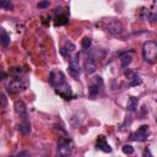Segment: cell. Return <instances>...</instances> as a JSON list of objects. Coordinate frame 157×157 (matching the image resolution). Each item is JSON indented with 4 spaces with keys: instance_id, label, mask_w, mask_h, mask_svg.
Returning <instances> with one entry per match:
<instances>
[{
    "instance_id": "cell-1",
    "label": "cell",
    "mask_w": 157,
    "mask_h": 157,
    "mask_svg": "<svg viewBox=\"0 0 157 157\" xmlns=\"http://www.w3.org/2000/svg\"><path fill=\"white\" fill-rule=\"evenodd\" d=\"M142 58L148 64H155L157 59V44L154 41H148L142 47Z\"/></svg>"
},
{
    "instance_id": "cell-2",
    "label": "cell",
    "mask_w": 157,
    "mask_h": 157,
    "mask_svg": "<svg viewBox=\"0 0 157 157\" xmlns=\"http://www.w3.org/2000/svg\"><path fill=\"white\" fill-rule=\"evenodd\" d=\"M57 151L60 156H70L71 155L73 154V147H71L70 140L63 139V140H60V141H58Z\"/></svg>"
},
{
    "instance_id": "cell-3",
    "label": "cell",
    "mask_w": 157,
    "mask_h": 157,
    "mask_svg": "<svg viewBox=\"0 0 157 157\" xmlns=\"http://www.w3.org/2000/svg\"><path fill=\"white\" fill-rule=\"evenodd\" d=\"M78 58H80V54H76L75 57L71 59L69 64V68H68V71H69V75L71 76L73 78L77 80L78 76H80V65H78Z\"/></svg>"
},
{
    "instance_id": "cell-4",
    "label": "cell",
    "mask_w": 157,
    "mask_h": 157,
    "mask_svg": "<svg viewBox=\"0 0 157 157\" xmlns=\"http://www.w3.org/2000/svg\"><path fill=\"white\" fill-rule=\"evenodd\" d=\"M150 135V129H148V125H141L138 129V131L134 134L130 135V139L134 140V141H145Z\"/></svg>"
},
{
    "instance_id": "cell-5",
    "label": "cell",
    "mask_w": 157,
    "mask_h": 157,
    "mask_svg": "<svg viewBox=\"0 0 157 157\" xmlns=\"http://www.w3.org/2000/svg\"><path fill=\"white\" fill-rule=\"evenodd\" d=\"M107 31L114 36L120 35L122 31H123L122 23L119 21H117V20H109V21H107Z\"/></svg>"
},
{
    "instance_id": "cell-6",
    "label": "cell",
    "mask_w": 157,
    "mask_h": 157,
    "mask_svg": "<svg viewBox=\"0 0 157 157\" xmlns=\"http://www.w3.org/2000/svg\"><path fill=\"white\" fill-rule=\"evenodd\" d=\"M25 88V86L22 84V81L20 78H14L10 81V84L7 85V91L10 93H19Z\"/></svg>"
},
{
    "instance_id": "cell-7",
    "label": "cell",
    "mask_w": 157,
    "mask_h": 157,
    "mask_svg": "<svg viewBox=\"0 0 157 157\" xmlns=\"http://www.w3.org/2000/svg\"><path fill=\"white\" fill-rule=\"evenodd\" d=\"M15 112H16V114H17L20 118H22V119L26 120V118H27V108H26V104H25L22 101H17L15 103Z\"/></svg>"
},
{
    "instance_id": "cell-8",
    "label": "cell",
    "mask_w": 157,
    "mask_h": 157,
    "mask_svg": "<svg viewBox=\"0 0 157 157\" xmlns=\"http://www.w3.org/2000/svg\"><path fill=\"white\" fill-rule=\"evenodd\" d=\"M84 68H85V71L87 74H93L96 71V63H94V60L92 58H86L85 61H84Z\"/></svg>"
},
{
    "instance_id": "cell-9",
    "label": "cell",
    "mask_w": 157,
    "mask_h": 157,
    "mask_svg": "<svg viewBox=\"0 0 157 157\" xmlns=\"http://www.w3.org/2000/svg\"><path fill=\"white\" fill-rule=\"evenodd\" d=\"M97 148L103 151V152H106V154H109V152L112 151V148H110V146L107 144L106 139L103 138V136H100V139L97 140Z\"/></svg>"
},
{
    "instance_id": "cell-10",
    "label": "cell",
    "mask_w": 157,
    "mask_h": 157,
    "mask_svg": "<svg viewBox=\"0 0 157 157\" xmlns=\"http://www.w3.org/2000/svg\"><path fill=\"white\" fill-rule=\"evenodd\" d=\"M19 131L21 133L22 135H28L31 133V124L25 120L23 123H21L19 125Z\"/></svg>"
},
{
    "instance_id": "cell-11",
    "label": "cell",
    "mask_w": 157,
    "mask_h": 157,
    "mask_svg": "<svg viewBox=\"0 0 157 157\" xmlns=\"http://www.w3.org/2000/svg\"><path fill=\"white\" fill-rule=\"evenodd\" d=\"M122 67L123 68H126L129 67L131 60H133V52H129V53H125L123 57H122Z\"/></svg>"
},
{
    "instance_id": "cell-12",
    "label": "cell",
    "mask_w": 157,
    "mask_h": 157,
    "mask_svg": "<svg viewBox=\"0 0 157 157\" xmlns=\"http://www.w3.org/2000/svg\"><path fill=\"white\" fill-rule=\"evenodd\" d=\"M138 104H139L138 98H135V97H130V98H129V101H128L126 108H128V110H130V112H134V110H136V108H138Z\"/></svg>"
},
{
    "instance_id": "cell-13",
    "label": "cell",
    "mask_w": 157,
    "mask_h": 157,
    "mask_svg": "<svg viewBox=\"0 0 157 157\" xmlns=\"http://www.w3.org/2000/svg\"><path fill=\"white\" fill-rule=\"evenodd\" d=\"M9 43H10V36L4 30H1L0 31V44L6 47V45H9Z\"/></svg>"
},
{
    "instance_id": "cell-14",
    "label": "cell",
    "mask_w": 157,
    "mask_h": 157,
    "mask_svg": "<svg viewBox=\"0 0 157 157\" xmlns=\"http://www.w3.org/2000/svg\"><path fill=\"white\" fill-rule=\"evenodd\" d=\"M98 91H100V86L98 85H91L88 87L90 96H96V94H98Z\"/></svg>"
},
{
    "instance_id": "cell-15",
    "label": "cell",
    "mask_w": 157,
    "mask_h": 157,
    "mask_svg": "<svg viewBox=\"0 0 157 157\" xmlns=\"http://www.w3.org/2000/svg\"><path fill=\"white\" fill-rule=\"evenodd\" d=\"M124 75H125V77L128 78V80H130V81H131L134 77H136V76H138V74H136L135 71H133V70H129V69H128L124 73Z\"/></svg>"
},
{
    "instance_id": "cell-16",
    "label": "cell",
    "mask_w": 157,
    "mask_h": 157,
    "mask_svg": "<svg viewBox=\"0 0 157 157\" xmlns=\"http://www.w3.org/2000/svg\"><path fill=\"white\" fill-rule=\"evenodd\" d=\"M6 104H7V98H6V96H5V93L0 91V108H3V107H6Z\"/></svg>"
},
{
    "instance_id": "cell-17",
    "label": "cell",
    "mask_w": 157,
    "mask_h": 157,
    "mask_svg": "<svg viewBox=\"0 0 157 157\" xmlns=\"http://www.w3.org/2000/svg\"><path fill=\"white\" fill-rule=\"evenodd\" d=\"M81 45H82V48L84 49H88L91 47V38L90 37H85V38L82 39V42H81Z\"/></svg>"
},
{
    "instance_id": "cell-18",
    "label": "cell",
    "mask_w": 157,
    "mask_h": 157,
    "mask_svg": "<svg viewBox=\"0 0 157 157\" xmlns=\"http://www.w3.org/2000/svg\"><path fill=\"white\" fill-rule=\"evenodd\" d=\"M123 152L126 155H133L134 154V147L131 145H124L123 146Z\"/></svg>"
},
{
    "instance_id": "cell-19",
    "label": "cell",
    "mask_w": 157,
    "mask_h": 157,
    "mask_svg": "<svg viewBox=\"0 0 157 157\" xmlns=\"http://www.w3.org/2000/svg\"><path fill=\"white\" fill-rule=\"evenodd\" d=\"M11 5L9 0H0V9H10Z\"/></svg>"
},
{
    "instance_id": "cell-20",
    "label": "cell",
    "mask_w": 157,
    "mask_h": 157,
    "mask_svg": "<svg viewBox=\"0 0 157 157\" xmlns=\"http://www.w3.org/2000/svg\"><path fill=\"white\" fill-rule=\"evenodd\" d=\"M142 82V80L140 78L139 76H136V77H134L133 80H131V82H130V86H138V85H140Z\"/></svg>"
},
{
    "instance_id": "cell-21",
    "label": "cell",
    "mask_w": 157,
    "mask_h": 157,
    "mask_svg": "<svg viewBox=\"0 0 157 157\" xmlns=\"http://www.w3.org/2000/svg\"><path fill=\"white\" fill-rule=\"evenodd\" d=\"M49 6V0H42L38 3V9H45Z\"/></svg>"
},
{
    "instance_id": "cell-22",
    "label": "cell",
    "mask_w": 157,
    "mask_h": 157,
    "mask_svg": "<svg viewBox=\"0 0 157 157\" xmlns=\"http://www.w3.org/2000/svg\"><path fill=\"white\" fill-rule=\"evenodd\" d=\"M65 47H67V51L68 52H74V51H75V45H74L71 42H67Z\"/></svg>"
},
{
    "instance_id": "cell-23",
    "label": "cell",
    "mask_w": 157,
    "mask_h": 157,
    "mask_svg": "<svg viewBox=\"0 0 157 157\" xmlns=\"http://www.w3.org/2000/svg\"><path fill=\"white\" fill-rule=\"evenodd\" d=\"M58 20H59V21H57V25H65L68 22V19L64 17V16H63V17H59Z\"/></svg>"
},
{
    "instance_id": "cell-24",
    "label": "cell",
    "mask_w": 157,
    "mask_h": 157,
    "mask_svg": "<svg viewBox=\"0 0 157 157\" xmlns=\"http://www.w3.org/2000/svg\"><path fill=\"white\" fill-rule=\"evenodd\" d=\"M6 77H7L6 73H4V71H0V81H4Z\"/></svg>"
},
{
    "instance_id": "cell-25",
    "label": "cell",
    "mask_w": 157,
    "mask_h": 157,
    "mask_svg": "<svg viewBox=\"0 0 157 157\" xmlns=\"http://www.w3.org/2000/svg\"><path fill=\"white\" fill-rule=\"evenodd\" d=\"M16 156H30V152L27 151H21V152H17Z\"/></svg>"
},
{
    "instance_id": "cell-26",
    "label": "cell",
    "mask_w": 157,
    "mask_h": 157,
    "mask_svg": "<svg viewBox=\"0 0 157 157\" xmlns=\"http://www.w3.org/2000/svg\"><path fill=\"white\" fill-rule=\"evenodd\" d=\"M146 155H148V156H151V152H150V151H147V150H146L145 152H144V156H146Z\"/></svg>"
}]
</instances>
